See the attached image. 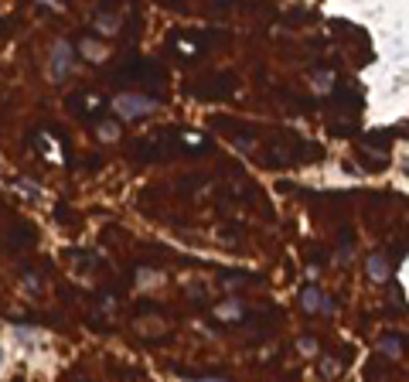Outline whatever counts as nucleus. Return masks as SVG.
I'll return each mask as SVG.
<instances>
[{"mask_svg":"<svg viewBox=\"0 0 409 382\" xmlns=\"http://www.w3.org/2000/svg\"><path fill=\"white\" fill-rule=\"evenodd\" d=\"M117 123H102V127H99V137H102V140H117Z\"/></svg>","mask_w":409,"mask_h":382,"instance_id":"obj_9","label":"nucleus"},{"mask_svg":"<svg viewBox=\"0 0 409 382\" xmlns=\"http://www.w3.org/2000/svg\"><path fill=\"white\" fill-rule=\"evenodd\" d=\"M314 82H317V93H328L331 89V72H317Z\"/></svg>","mask_w":409,"mask_h":382,"instance_id":"obj_8","label":"nucleus"},{"mask_svg":"<svg viewBox=\"0 0 409 382\" xmlns=\"http://www.w3.org/2000/svg\"><path fill=\"white\" fill-rule=\"evenodd\" d=\"M82 52H85V58H93V62H102V58H106V48H102V45H96V41H82Z\"/></svg>","mask_w":409,"mask_h":382,"instance_id":"obj_6","label":"nucleus"},{"mask_svg":"<svg viewBox=\"0 0 409 382\" xmlns=\"http://www.w3.org/2000/svg\"><path fill=\"white\" fill-rule=\"evenodd\" d=\"M208 382H222V379H208Z\"/></svg>","mask_w":409,"mask_h":382,"instance_id":"obj_14","label":"nucleus"},{"mask_svg":"<svg viewBox=\"0 0 409 382\" xmlns=\"http://www.w3.org/2000/svg\"><path fill=\"white\" fill-rule=\"evenodd\" d=\"M4 362H7V352H4V345H0V369H4Z\"/></svg>","mask_w":409,"mask_h":382,"instance_id":"obj_13","label":"nucleus"},{"mask_svg":"<svg viewBox=\"0 0 409 382\" xmlns=\"http://www.w3.org/2000/svg\"><path fill=\"white\" fill-rule=\"evenodd\" d=\"M304 307H307V311H331V304H328L317 290H304Z\"/></svg>","mask_w":409,"mask_h":382,"instance_id":"obj_4","label":"nucleus"},{"mask_svg":"<svg viewBox=\"0 0 409 382\" xmlns=\"http://www.w3.org/2000/svg\"><path fill=\"white\" fill-rule=\"evenodd\" d=\"M369 273L375 284H382L386 277H389V263H386V256L382 253H375V256H369Z\"/></svg>","mask_w":409,"mask_h":382,"instance_id":"obj_3","label":"nucleus"},{"mask_svg":"<svg viewBox=\"0 0 409 382\" xmlns=\"http://www.w3.org/2000/svg\"><path fill=\"white\" fill-rule=\"evenodd\" d=\"M113 110H117L123 120H136V116L143 113H154L157 103L154 99H147V96H134V93H123L113 99Z\"/></svg>","mask_w":409,"mask_h":382,"instance_id":"obj_1","label":"nucleus"},{"mask_svg":"<svg viewBox=\"0 0 409 382\" xmlns=\"http://www.w3.org/2000/svg\"><path fill=\"white\" fill-rule=\"evenodd\" d=\"M69 69H72V48H69V41H59L52 52V79H65Z\"/></svg>","mask_w":409,"mask_h":382,"instance_id":"obj_2","label":"nucleus"},{"mask_svg":"<svg viewBox=\"0 0 409 382\" xmlns=\"http://www.w3.org/2000/svg\"><path fill=\"white\" fill-rule=\"evenodd\" d=\"M218 318H239V304H222L218 307Z\"/></svg>","mask_w":409,"mask_h":382,"instance_id":"obj_10","label":"nucleus"},{"mask_svg":"<svg viewBox=\"0 0 409 382\" xmlns=\"http://www.w3.org/2000/svg\"><path fill=\"white\" fill-rule=\"evenodd\" d=\"M147 284H160V277L150 273V270H140V286H147Z\"/></svg>","mask_w":409,"mask_h":382,"instance_id":"obj_11","label":"nucleus"},{"mask_svg":"<svg viewBox=\"0 0 409 382\" xmlns=\"http://www.w3.org/2000/svg\"><path fill=\"white\" fill-rule=\"evenodd\" d=\"M14 342L18 345H41L45 335H41V331H28V328H14Z\"/></svg>","mask_w":409,"mask_h":382,"instance_id":"obj_5","label":"nucleus"},{"mask_svg":"<svg viewBox=\"0 0 409 382\" xmlns=\"http://www.w3.org/2000/svg\"><path fill=\"white\" fill-rule=\"evenodd\" d=\"M382 348H386V352H399V342H392V338H386V342H382Z\"/></svg>","mask_w":409,"mask_h":382,"instance_id":"obj_12","label":"nucleus"},{"mask_svg":"<svg viewBox=\"0 0 409 382\" xmlns=\"http://www.w3.org/2000/svg\"><path fill=\"white\" fill-rule=\"evenodd\" d=\"M96 24H99V31L113 35V31L119 28V18H113V14H96Z\"/></svg>","mask_w":409,"mask_h":382,"instance_id":"obj_7","label":"nucleus"}]
</instances>
